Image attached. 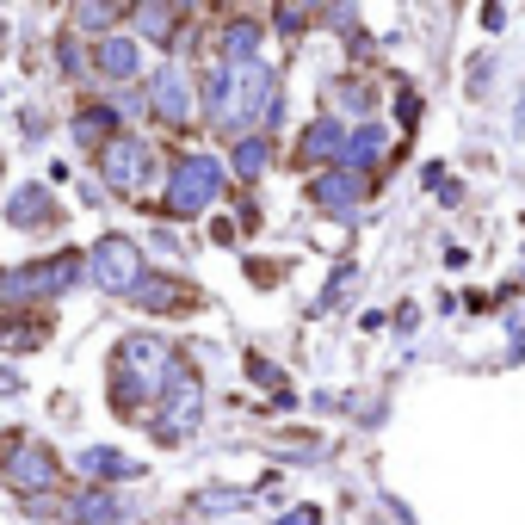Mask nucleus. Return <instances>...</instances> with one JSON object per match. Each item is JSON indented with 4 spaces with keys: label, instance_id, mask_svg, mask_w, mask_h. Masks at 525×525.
Here are the masks:
<instances>
[{
    "label": "nucleus",
    "instance_id": "f257e3e1",
    "mask_svg": "<svg viewBox=\"0 0 525 525\" xmlns=\"http://www.w3.org/2000/svg\"><path fill=\"white\" fill-rule=\"evenodd\" d=\"M217 198H223V167L217 161L192 155V161L173 167V186H167V210H173V217H204Z\"/></svg>",
    "mask_w": 525,
    "mask_h": 525
},
{
    "label": "nucleus",
    "instance_id": "f03ea898",
    "mask_svg": "<svg viewBox=\"0 0 525 525\" xmlns=\"http://www.w3.org/2000/svg\"><path fill=\"white\" fill-rule=\"evenodd\" d=\"M99 173H105L118 192H143V186L155 180V155H149V143H136V136H105Z\"/></svg>",
    "mask_w": 525,
    "mask_h": 525
},
{
    "label": "nucleus",
    "instance_id": "7ed1b4c3",
    "mask_svg": "<svg viewBox=\"0 0 525 525\" xmlns=\"http://www.w3.org/2000/svg\"><path fill=\"white\" fill-rule=\"evenodd\" d=\"M0 470H7V482L13 488H50L56 476H62V464H56V451L50 445H38V439H7L0 445Z\"/></svg>",
    "mask_w": 525,
    "mask_h": 525
},
{
    "label": "nucleus",
    "instance_id": "20e7f679",
    "mask_svg": "<svg viewBox=\"0 0 525 525\" xmlns=\"http://www.w3.org/2000/svg\"><path fill=\"white\" fill-rule=\"evenodd\" d=\"M136 278H149V272H143V254H136V241L105 235L99 248H93V285H105V291H136Z\"/></svg>",
    "mask_w": 525,
    "mask_h": 525
},
{
    "label": "nucleus",
    "instance_id": "39448f33",
    "mask_svg": "<svg viewBox=\"0 0 525 525\" xmlns=\"http://www.w3.org/2000/svg\"><path fill=\"white\" fill-rule=\"evenodd\" d=\"M81 272L75 254H62V260H44V266H25V272H0V303H25V297H44V291H62L68 278Z\"/></svg>",
    "mask_w": 525,
    "mask_h": 525
},
{
    "label": "nucleus",
    "instance_id": "423d86ee",
    "mask_svg": "<svg viewBox=\"0 0 525 525\" xmlns=\"http://www.w3.org/2000/svg\"><path fill=\"white\" fill-rule=\"evenodd\" d=\"M149 112H155L167 130H186V124H192V81H186V75H155Z\"/></svg>",
    "mask_w": 525,
    "mask_h": 525
},
{
    "label": "nucleus",
    "instance_id": "0eeeda50",
    "mask_svg": "<svg viewBox=\"0 0 525 525\" xmlns=\"http://www.w3.org/2000/svg\"><path fill=\"white\" fill-rule=\"evenodd\" d=\"M297 161H353V136L334 124H309V136L297 143Z\"/></svg>",
    "mask_w": 525,
    "mask_h": 525
},
{
    "label": "nucleus",
    "instance_id": "6e6552de",
    "mask_svg": "<svg viewBox=\"0 0 525 525\" xmlns=\"http://www.w3.org/2000/svg\"><path fill=\"white\" fill-rule=\"evenodd\" d=\"M309 198L328 204V210H353L365 198V180L359 173H322V180H309Z\"/></svg>",
    "mask_w": 525,
    "mask_h": 525
},
{
    "label": "nucleus",
    "instance_id": "1a4fd4ad",
    "mask_svg": "<svg viewBox=\"0 0 525 525\" xmlns=\"http://www.w3.org/2000/svg\"><path fill=\"white\" fill-rule=\"evenodd\" d=\"M99 68H105V75H118V81L136 75V44L130 38H105L99 44Z\"/></svg>",
    "mask_w": 525,
    "mask_h": 525
},
{
    "label": "nucleus",
    "instance_id": "9d476101",
    "mask_svg": "<svg viewBox=\"0 0 525 525\" xmlns=\"http://www.w3.org/2000/svg\"><path fill=\"white\" fill-rule=\"evenodd\" d=\"M254 44H260V25H229V62H241V68H248V56H254Z\"/></svg>",
    "mask_w": 525,
    "mask_h": 525
},
{
    "label": "nucleus",
    "instance_id": "9b49d317",
    "mask_svg": "<svg viewBox=\"0 0 525 525\" xmlns=\"http://www.w3.org/2000/svg\"><path fill=\"white\" fill-rule=\"evenodd\" d=\"M75 130H81V143H99L105 130H118V118H112V112H99V105H87V112L75 118Z\"/></svg>",
    "mask_w": 525,
    "mask_h": 525
},
{
    "label": "nucleus",
    "instance_id": "f8f14e48",
    "mask_svg": "<svg viewBox=\"0 0 525 525\" xmlns=\"http://www.w3.org/2000/svg\"><path fill=\"white\" fill-rule=\"evenodd\" d=\"M266 167V143L254 136V143H241V155H235V173H260Z\"/></svg>",
    "mask_w": 525,
    "mask_h": 525
},
{
    "label": "nucleus",
    "instance_id": "ddd939ff",
    "mask_svg": "<svg viewBox=\"0 0 525 525\" xmlns=\"http://www.w3.org/2000/svg\"><path fill=\"white\" fill-rule=\"evenodd\" d=\"M75 519H87V525H99V519H112V501H99V495H87V501L75 507Z\"/></svg>",
    "mask_w": 525,
    "mask_h": 525
},
{
    "label": "nucleus",
    "instance_id": "4468645a",
    "mask_svg": "<svg viewBox=\"0 0 525 525\" xmlns=\"http://www.w3.org/2000/svg\"><path fill=\"white\" fill-rule=\"evenodd\" d=\"M285 525H315V513H309V507H303V513H291V519H285Z\"/></svg>",
    "mask_w": 525,
    "mask_h": 525
}]
</instances>
